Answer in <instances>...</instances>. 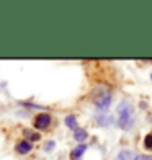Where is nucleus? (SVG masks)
<instances>
[{
	"mask_svg": "<svg viewBox=\"0 0 152 160\" xmlns=\"http://www.w3.org/2000/svg\"><path fill=\"white\" fill-rule=\"evenodd\" d=\"M118 124L121 129H131L134 124V108L128 101H121L118 106Z\"/></svg>",
	"mask_w": 152,
	"mask_h": 160,
	"instance_id": "f257e3e1",
	"label": "nucleus"
},
{
	"mask_svg": "<svg viewBox=\"0 0 152 160\" xmlns=\"http://www.w3.org/2000/svg\"><path fill=\"white\" fill-rule=\"evenodd\" d=\"M93 101H95L97 108H100V110H108V106H110L111 103V92L105 88V87H101V88H98V92L93 95Z\"/></svg>",
	"mask_w": 152,
	"mask_h": 160,
	"instance_id": "f03ea898",
	"label": "nucleus"
},
{
	"mask_svg": "<svg viewBox=\"0 0 152 160\" xmlns=\"http://www.w3.org/2000/svg\"><path fill=\"white\" fill-rule=\"evenodd\" d=\"M51 121H53L51 114H48V113H39V114H36V118H34V122H33V124H34V128H36V129L43 131V129L49 128Z\"/></svg>",
	"mask_w": 152,
	"mask_h": 160,
	"instance_id": "7ed1b4c3",
	"label": "nucleus"
},
{
	"mask_svg": "<svg viewBox=\"0 0 152 160\" xmlns=\"http://www.w3.org/2000/svg\"><path fill=\"white\" fill-rule=\"evenodd\" d=\"M15 150H17V154H20V155L30 154V152L33 150V142H30V141H20L15 145Z\"/></svg>",
	"mask_w": 152,
	"mask_h": 160,
	"instance_id": "20e7f679",
	"label": "nucleus"
},
{
	"mask_svg": "<svg viewBox=\"0 0 152 160\" xmlns=\"http://www.w3.org/2000/svg\"><path fill=\"white\" fill-rule=\"evenodd\" d=\"M85 150H87V145H85V144H79L75 149H72V152H70V160H79V158L85 154Z\"/></svg>",
	"mask_w": 152,
	"mask_h": 160,
	"instance_id": "39448f33",
	"label": "nucleus"
},
{
	"mask_svg": "<svg viewBox=\"0 0 152 160\" xmlns=\"http://www.w3.org/2000/svg\"><path fill=\"white\" fill-rule=\"evenodd\" d=\"M136 154L131 150H121L118 154V160H136Z\"/></svg>",
	"mask_w": 152,
	"mask_h": 160,
	"instance_id": "423d86ee",
	"label": "nucleus"
},
{
	"mask_svg": "<svg viewBox=\"0 0 152 160\" xmlns=\"http://www.w3.org/2000/svg\"><path fill=\"white\" fill-rule=\"evenodd\" d=\"M23 134H25V141H30V142H33V141H39V137H41L38 132H34V131H30V129L23 131Z\"/></svg>",
	"mask_w": 152,
	"mask_h": 160,
	"instance_id": "0eeeda50",
	"label": "nucleus"
},
{
	"mask_svg": "<svg viewBox=\"0 0 152 160\" xmlns=\"http://www.w3.org/2000/svg\"><path fill=\"white\" fill-rule=\"evenodd\" d=\"M74 139H75V141H79V142L85 141V139H87V132H85L84 129H79V128H77V129L74 131Z\"/></svg>",
	"mask_w": 152,
	"mask_h": 160,
	"instance_id": "6e6552de",
	"label": "nucleus"
},
{
	"mask_svg": "<svg viewBox=\"0 0 152 160\" xmlns=\"http://www.w3.org/2000/svg\"><path fill=\"white\" fill-rule=\"evenodd\" d=\"M66 126L67 128H72V129H77V119H75V116H67V118H66Z\"/></svg>",
	"mask_w": 152,
	"mask_h": 160,
	"instance_id": "1a4fd4ad",
	"label": "nucleus"
},
{
	"mask_svg": "<svg viewBox=\"0 0 152 160\" xmlns=\"http://www.w3.org/2000/svg\"><path fill=\"white\" fill-rule=\"evenodd\" d=\"M144 147L149 149V150H152V132L144 137Z\"/></svg>",
	"mask_w": 152,
	"mask_h": 160,
	"instance_id": "9d476101",
	"label": "nucleus"
},
{
	"mask_svg": "<svg viewBox=\"0 0 152 160\" xmlns=\"http://www.w3.org/2000/svg\"><path fill=\"white\" fill-rule=\"evenodd\" d=\"M110 119H111V118H108V116H98V118H97L98 124H101V126H106V124H110Z\"/></svg>",
	"mask_w": 152,
	"mask_h": 160,
	"instance_id": "9b49d317",
	"label": "nucleus"
},
{
	"mask_svg": "<svg viewBox=\"0 0 152 160\" xmlns=\"http://www.w3.org/2000/svg\"><path fill=\"white\" fill-rule=\"evenodd\" d=\"M51 149H54V141H49L44 145V150H51Z\"/></svg>",
	"mask_w": 152,
	"mask_h": 160,
	"instance_id": "f8f14e48",
	"label": "nucleus"
},
{
	"mask_svg": "<svg viewBox=\"0 0 152 160\" xmlns=\"http://www.w3.org/2000/svg\"><path fill=\"white\" fill-rule=\"evenodd\" d=\"M136 160H152V157H149V155H139Z\"/></svg>",
	"mask_w": 152,
	"mask_h": 160,
	"instance_id": "ddd939ff",
	"label": "nucleus"
},
{
	"mask_svg": "<svg viewBox=\"0 0 152 160\" xmlns=\"http://www.w3.org/2000/svg\"><path fill=\"white\" fill-rule=\"evenodd\" d=\"M150 80H152V72H150Z\"/></svg>",
	"mask_w": 152,
	"mask_h": 160,
	"instance_id": "4468645a",
	"label": "nucleus"
}]
</instances>
